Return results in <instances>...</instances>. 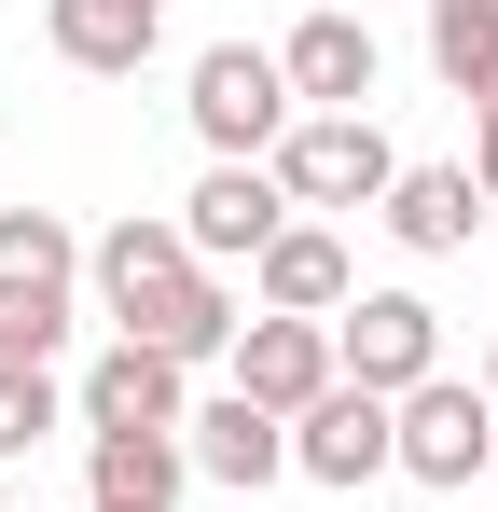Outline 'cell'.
Wrapping results in <instances>:
<instances>
[{"mask_svg": "<svg viewBox=\"0 0 498 512\" xmlns=\"http://www.w3.org/2000/svg\"><path fill=\"white\" fill-rule=\"evenodd\" d=\"M291 471H305V485H332V499L388 485V471H402V443H388V402H374V388H319V402L291 416Z\"/></svg>", "mask_w": 498, "mask_h": 512, "instance_id": "obj_8", "label": "cell"}, {"mask_svg": "<svg viewBox=\"0 0 498 512\" xmlns=\"http://www.w3.org/2000/svg\"><path fill=\"white\" fill-rule=\"evenodd\" d=\"M83 291H97V319H111V333L166 346L180 374H194V360H236V333H249L236 291L180 250V222H166V208H125V222L83 250Z\"/></svg>", "mask_w": 498, "mask_h": 512, "instance_id": "obj_1", "label": "cell"}, {"mask_svg": "<svg viewBox=\"0 0 498 512\" xmlns=\"http://www.w3.org/2000/svg\"><path fill=\"white\" fill-rule=\"evenodd\" d=\"M471 180H485V208H498V97H485V125H471Z\"/></svg>", "mask_w": 498, "mask_h": 512, "instance_id": "obj_19", "label": "cell"}, {"mask_svg": "<svg viewBox=\"0 0 498 512\" xmlns=\"http://www.w3.org/2000/svg\"><path fill=\"white\" fill-rule=\"evenodd\" d=\"M56 416H70V388H56L42 360H0V457H42Z\"/></svg>", "mask_w": 498, "mask_h": 512, "instance_id": "obj_18", "label": "cell"}, {"mask_svg": "<svg viewBox=\"0 0 498 512\" xmlns=\"http://www.w3.org/2000/svg\"><path fill=\"white\" fill-rule=\"evenodd\" d=\"M180 429H83V512H180Z\"/></svg>", "mask_w": 498, "mask_h": 512, "instance_id": "obj_14", "label": "cell"}, {"mask_svg": "<svg viewBox=\"0 0 498 512\" xmlns=\"http://www.w3.org/2000/svg\"><path fill=\"white\" fill-rule=\"evenodd\" d=\"M388 180H402V139L374 111H305L277 139V194L291 208H388Z\"/></svg>", "mask_w": 498, "mask_h": 512, "instance_id": "obj_4", "label": "cell"}, {"mask_svg": "<svg viewBox=\"0 0 498 512\" xmlns=\"http://www.w3.org/2000/svg\"><path fill=\"white\" fill-rule=\"evenodd\" d=\"M70 416H83V429H180V416H194V374H180L166 346H139V333H111V346H97V360H83Z\"/></svg>", "mask_w": 498, "mask_h": 512, "instance_id": "obj_10", "label": "cell"}, {"mask_svg": "<svg viewBox=\"0 0 498 512\" xmlns=\"http://www.w3.org/2000/svg\"><path fill=\"white\" fill-rule=\"evenodd\" d=\"M166 222H180V250L222 277V263H263L277 236H291V222H305V208L277 194V167H208L194 194H180V208H166Z\"/></svg>", "mask_w": 498, "mask_h": 512, "instance_id": "obj_7", "label": "cell"}, {"mask_svg": "<svg viewBox=\"0 0 498 512\" xmlns=\"http://www.w3.org/2000/svg\"><path fill=\"white\" fill-rule=\"evenodd\" d=\"M277 70H291V111H374V84H388V56H374L360 0H319V14L277 42Z\"/></svg>", "mask_w": 498, "mask_h": 512, "instance_id": "obj_9", "label": "cell"}, {"mask_svg": "<svg viewBox=\"0 0 498 512\" xmlns=\"http://www.w3.org/2000/svg\"><path fill=\"white\" fill-rule=\"evenodd\" d=\"M180 457H194V485L263 499V485L291 471V416H263L249 388H222V402H194V416H180Z\"/></svg>", "mask_w": 498, "mask_h": 512, "instance_id": "obj_11", "label": "cell"}, {"mask_svg": "<svg viewBox=\"0 0 498 512\" xmlns=\"http://www.w3.org/2000/svg\"><path fill=\"white\" fill-rule=\"evenodd\" d=\"M70 319H83V236L56 208H0V360H42L56 374Z\"/></svg>", "mask_w": 498, "mask_h": 512, "instance_id": "obj_2", "label": "cell"}, {"mask_svg": "<svg viewBox=\"0 0 498 512\" xmlns=\"http://www.w3.org/2000/svg\"><path fill=\"white\" fill-rule=\"evenodd\" d=\"M332 374L374 388V402L429 388V374H443V305H429V291H360V305L332 319Z\"/></svg>", "mask_w": 498, "mask_h": 512, "instance_id": "obj_6", "label": "cell"}, {"mask_svg": "<svg viewBox=\"0 0 498 512\" xmlns=\"http://www.w3.org/2000/svg\"><path fill=\"white\" fill-rule=\"evenodd\" d=\"M42 42L70 56L83 84H139L166 42V0H42Z\"/></svg>", "mask_w": 498, "mask_h": 512, "instance_id": "obj_12", "label": "cell"}, {"mask_svg": "<svg viewBox=\"0 0 498 512\" xmlns=\"http://www.w3.org/2000/svg\"><path fill=\"white\" fill-rule=\"evenodd\" d=\"M374 222H388L415 263H443V250H471V222H485V180H471V167H402Z\"/></svg>", "mask_w": 498, "mask_h": 512, "instance_id": "obj_16", "label": "cell"}, {"mask_svg": "<svg viewBox=\"0 0 498 512\" xmlns=\"http://www.w3.org/2000/svg\"><path fill=\"white\" fill-rule=\"evenodd\" d=\"M429 70L457 97H498V0H429Z\"/></svg>", "mask_w": 498, "mask_h": 512, "instance_id": "obj_17", "label": "cell"}, {"mask_svg": "<svg viewBox=\"0 0 498 512\" xmlns=\"http://www.w3.org/2000/svg\"><path fill=\"white\" fill-rule=\"evenodd\" d=\"M236 388L263 416H305L319 388H346V374H332V319H249L236 333Z\"/></svg>", "mask_w": 498, "mask_h": 512, "instance_id": "obj_15", "label": "cell"}, {"mask_svg": "<svg viewBox=\"0 0 498 512\" xmlns=\"http://www.w3.org/2000/svg\"><path fill=\"white\" fill-rule=\"evenodd\" d=\"M388 443H402V485H429V499H457V485H485V471H498V416H485L471 374L402 388V402H388Z\"/></svg>", "mask_w": 498, "mask_h": 512, "instance_id": "obj_5", "label": "cell"}, {"mask_svg": "<svg viewBox=\"0 0 498 512\" xmlns=\"http://www.w3.org/2000/svg\"><path fill=\"white\" fill-rule=\"evenodd\" d=\"M180 111H194L208 167H277V139L305 125V111H291V70H277L263 42H208V56H194V97H180Z\"/></svg>", "mask_w": 498, "mask_h": 512, "instance_id": "obj_3", "label": "cell"}, {"mask_svg": "<svg viewBox=\"0 0 498 512\" xmlns=\"http://www.w3.org/2000/svg\"><path fill=\"white\" fill-rule=\"evenodd\" d=\"M471 388H485V416H498V346H485V374H471Z\"/></svg>", "mask_w": 498, "mask_h": 512, "instance_id": "obj_20", "label": "cell"}, {"mask_svg": "<svg viewBox=\"0 0 498 512\" xmlns=\"http://www.w3.org/2000/svg\"><path fill=\"white\" fill-rule=\"evenodd\" d=\"M0 512H14V499H0Z\"/></svg>", "mask_w": 498, "mask_h": 512, "instance_id": "obj_21", "label": "cell"}, {"mask_svg": "<svg viewBox=\"0 0 498 512\" xmlns=\"http://www.w3.org/2000/svg\"><path fill=\"white\" fill-rule=\"evenodd\" d=\"M249 305H263V319H346V305H360V263H346V236H332V222H291L277 250L249 263Z\"/></svg>", "mask_w": 498, "mask_h": 512, "instance_id": "obj_13", "label": "cell"}]
</instances>
